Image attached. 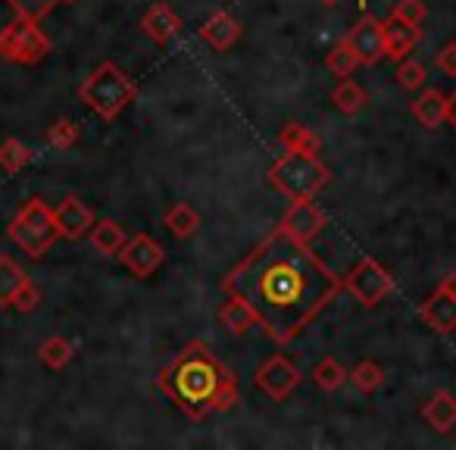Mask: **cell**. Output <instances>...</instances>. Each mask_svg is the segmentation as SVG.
Here are the masks:
<instances>
[{
    "mask_svg": "<svg viewBox=\"0 0 456 450\" xmlns=\"http://www.w3.org/2000/svg\"><path fill=\"white\" fill-rule=\"evenodd\" d=\"M341 288L344 279L313 254L310 244L294 241L281 229L263 238L222 279V291L248 300L256 325L279 344L304 335Z\"/></svg>",
    "mask_w": 456,
    "mask_h": 450,
    "instance_id": "1",
    "label": "cell"
},
{
    "mask_svg": "<svg viewBox=\"0 0 456 450\" xmlns=\"http://www.w3.org/2000/svg\"><path fill=\"white\" fill-rule=\"evenodd\" d=\"M157 388L191 422H200L209 413H228L241 404L238 375L203 341L184 344L157 375Z\"/></svg>",
    "mask_w": 456,
    "mask_h": 450,
    "instance_id": "2",
    "label": "cell"
},
{
    "mask_svg": "<svg viewBox=\"0 0 456 450\" xmlns=\"http://www.w3.org/2000/svg\"><path fill=\"white\" fill-rule=\"evenodd\" d=\"M138 97V85L126 76L116 63H101L82 85H78V101L97 113L101 119L113 122L128 103Z\"/></svg>",
    "mask_w": 456,
    "mask_h": 450,
    "instance_id": "3",
    "label": "cell"
},
{
    "mask_svg": "<svg viewBox=\"0 0 456 450\" xmlns=\"http://www.w3.org/2000/svg\"><path fill=\"white\" fill-rule=\"evenodd\" d=\"M331 172L316 153H291L279 157L269 169V182L291 200H313L329 184Z\"/></svg>",
    "mask_w": 456,
    "mask_h": 450,
    "instance_id": "4",
    "label": "cell"
},
{
    "mask_svg": "<svg viewBox=\"0 0 456 450\" xmlns=\"http://www.w3.org/2000/svg\"><path fill=\"white\" fill-rule=\"evenodd\" d=\"M7 235L16 248L26 250L28 257L38 260V257H45L60 238L57 222H53V209L47 207L41 197H32V200L22 203L20 213L10 219Z\"/></svg>",
    "mask_w": 456,
    "mask_h": 450,
    "instance_id": "5",
    "label": "cell"
},
{
    "mask_svg": "<svg viewBox=\"0 0 456 450\" xmlns=\"http://www.w3.org/2000/svg\"><path fill=\"white\" fill-rule=\"evenodd\" d=\"M51 53V38L41 32L38 20L16 16L4 32H0V60L16 66H35Z\"/></svg>",
    "mask_w": 456,
    "mask_h": 450,
    "instance_id": "6",
    "label": "cell"
},
{
    "mask_svg": "<svg viewBox=\"0 0 456 450\" xmlns=\"http://www.w3.org/2000/svg\"><path fill=\"white\" fill-rule=\"evenodd\" d=\"M344 288L354 294L356 304L379 307L381 300H385L387 294L394 291V279H391V273H387V269L381 266L379 260H372V257H362V260L356 263L354 269H350L347 279H344Z\"/></svg>",
    "mask_w": 456,
    "mask_h": 450,
    "instance_id": "7",
    "label": "cell"
},
{
    "mask_svg": "<svg viewBox=\"0 0 456 450\" xmlns=\"http://www.w3.org/2000/svg\"><path fill=\"white\" fill-rule=\"evenodd\" d=\"M119 260L134 279H151V275L166 263V250L157 238H151L147 232H138L132 241L122 244Z\"/></svg>",
    "mask_w": 456,
    "mask_h": 450,
    "instance_id": "8",
    "label": "cell"
},
{
    "mask_svg": "<svg viewBox=\"0 0 456 450\" xmlns=\"http://www.w3.org/2000/svg\"><path fill=\"white\" fill-rule=\"evenodd\" d=\"M300 379H304L300 369L281 354L269 356V360L256 369V388H260L269 400H288L294 394V388L300 385Z\"/></svg>",
    "mask_w": 456,
    "mask_h": 450,
    "instance_id": "9",
    "label": "cell"
},
{
    "mask_svg": "<svg viewBox=\"0 0 456 450\" xmlns=\"http://www.w3.org/2000/svg\"><path fill=\"white\" fill-rule=\"evenodd\" d=\"M344 41H347L350 51L356 53L360 66H375L381 57H385V20L369 16V13L360 16Z\"/></svg>",
    "mask_w": 456,
    "mask_h": 450,
    "instance_id": "10",
    "label": "cell"
},
{
    "mask_svg": "<svg viewBox=\"0 0 456 450\" xmlns=\"http://www.w3.org/2000/svg\"><path fill=\"white\" fill-rule=\"evenodd\" d=\"M325 225H329V219H325V213L313 200H294L291 209H288L279 222V229L300 244H310Z\"/></svg>",
    "mask_w": 456,
    "mask_h": 450,
    "instance_id": "11",
    "label": "cell"
},
{
    "mask_svg": "<svg viewBox=\"0 0 456 450\" xmlns=\"http://www.w3.org/2000/svg\"><path fill=\"white\" fill-rule=\"evenodd\" d=\"M53 222H57L60 238L78 241V238H85L91 229H94V213H91L88 203L78 200V197H66V200L53 209Z\"/></svg>",
    "mask_w": 456,
    "mask_h": 450,
    "instance_id": "12",
    "label": "cell"
},
{
    "mask_svg": "<svg viewBox=\"0 0 456 450\" xmlns=\"http://www.w3.org/2000/svg\"><path fill=\"white\" fill-rule=\"evenodd\" d=\"M419 319L428 323V329L441 331V335H450L456 329V298L437 288L422 307H419Z\"/></svg>",
    "mask_w": 456,
    "mask_h": 450,
    "instance_id": "13",
    "label": "cell"
},
{
    "mask_svg": "<svg viewBox=\"0 0 456 450\" xmlns=\"http://www.w3.org/2000/svg\"><path fill=\"white\" fill-rule=\"evenodd\" d=\"M200 38L207 41L213 51L225 53L228 47L238 45V38H241V22H238L232 13H225V10H219V13H213L207 22H203Z\"/></svg>",
    "mask_w": 456,
    "mask_h": 450,
    "instance_id": "14",
    "label": "cell"
},
{
    "mask_svg": "<svg viewBox=\"0 0 456 450\" xmlns=\"http://www.w3.org/2000/svg\"><path fill=\"white\" fill-rule=\"evenodd\" d=\"M141 29L153 45H169L178 32H182V20L172 13L166 4H153L144 16H141Z\"/></svg>",
    "mask_w": 456,
    "mask_h": 450,
    "instance_id": "15",
    "label": "cell"
},
{
    "mask_svg": "<svg viewBox=\"0 0 456 450\" xmlns=\"http://www.w3.org/2000/svg\"><path fill=\"white\" fill-rule=\"evenodd\" d=\"M419 35H422V29L406 26V22L387 16V20H385V57L394 60V63L406 60L412 53V47H416Z\"/></svg>",
    "mask_w": 456,
    "mask_h": 450,
    "instance_id": "16",
    "label": "cell"
},
{
    "mask_svg": "<svg viewBox=\"0 0 456 450\" xmlns=\"http://www.w3.org/2000/svg\"><path fill=\"white\" fill-rule=\"evenodd\" d=\"M447 101L450 97L437 88H425L422 94L412 101V116L422 128H437L441 122H447Z\"/></svg>",
    "mask_w": 456,
    "mask_h": 450,
    "instance_id": "17",
    "label": "cell"
},
{
    "mask_svg": "<svg viewBox=\"0 0 456 450\" xmlns=\"http://www.w3.org/2000/svg\"><path fill=\"white\" fill-rule=\"evenodd\" d=\"M219 323L225 325L232 335H244V331H250L256 325V313H254V307H250L248 300L235 298V294H228L225 304L219 307Z\"/></svg>",
    "mask_w": 456,
    "mask_h": 450,
    "instance_id": "18",
    "label": "cell"
},
{
    "mask_svg": "<svg viewBox=\"0 0 456 450\" xmlns=\"http://www.w3.org/2000/svg\"><path fill=\"white\" fill-rule=\"evenodd\" d=\"M163 225L178 238V241H184V238H194L197 229H200V213H197L191 203L178 200L163 213Z\"/></svg>",
    "mask_w": 456,
    "mask_h": 450,
    "instance_id": "19",
    "label": "cell"
},
{
    "mask_svg": "<svg viewBox=\"0 0 456 450\" xmlns=\"http://www.w3.org/2000/svg\"><path fill=\"white\" fill-rule=\"evenodd\" d=\"M422 416L431 429L444 435V431H450L456 425V397L450 391H437L435 397L422 406Z\"/></svg>",
    "mask_w": 456,
    "mask_h": 450,
    "instance_id": "20",
    "label": "cell"
},
{
    "mask_svg": "<svg viewBox=\"0 0 456 450\" xmlns=\"http://www.w3.org/2000/svg\"><path fill=\"white\" fill-rule=\"evenodd\" d=\"M126 241H128L126 229H122L116 219H101V222H94V229H91V244H94V250L103 257H119Z\"/></svg>",
    "mask_w": 456,
    "mask_h": 450,
    "instance_id": "21",
    "label": "cell"
},
{
    "mask_svg": "<svg viewBox=\"0 0 456 450\" xmlns=\"http://www.w3.org/2000/svg\"><path fill=\"white\" fill-rule=\"evenodd\" d=\"M279 141L291 153H319V147H322V138L304 122H285L279 132Z\"/></svg>",
    "mask_w": 456,
    "mask_h": 450,
    "instance_id": "22",
    "label": "cell"
},
{
    "mask_svg": "<svg viewBox=\"0 0 456 450\" xmlns=\"http://www.w3.org/2000/svg\"><path fill=\"white\" fill-rule=\"evenodd\" d=\"M331 103H335L341 113L354 116V113H360V110L369 103V94L354 82V78H341V85L331 91Z\"/></svg>",
    "mask_w": 456,
    "mask_h": 450,
    "instance_id": "23",
    "label": "cell"
},
{
    "mask_svg": "<svg viewBox=\"0 0 456 450\" xmlns=\"http://www.w3.org/2000/svg\"><path fill=\"white\" fill-rule=\"evenodd\" d=\"M72 354H76V348H72V341H66L63 335L47 338V341L38 348V360L45 363L47 369H63V366H69Z\"/></svg>",
    "mask_w": 456,
    "mask_h": 450,
    "instance_id": "24",
    "label": "cell"
},
{
    "mask_svg": "<svg viewBox=\"0 0 456 450\" xmlns=\"http://www.w3.org/2000/svg\"><path fill=\"white\" fill-rule=\"evenodd\" d=\"M347 379H350V372L335 360V356H322V360L313 366V381H316L322 391H338Z\"/></svg>",
    "mask_w": 456,
    "mask_h": 450,
    "instance_id": "25",
    "label": "cell"
},
{
    "mask_svg": "<svg viewBox=\"0 0 456 450\" xmlns=\"http://www.w3.org/2000/svg\"><path fill=\"white\" fill-rule=\"evenodd\" d=\"M22 282H26V273L16 266V260L0 257V307L13 304V294L22 288Z\"/></svg>",
    "mask_w": 456,
    "mask_h": 450,
    "instance_id": "26",
    "label": "cell"
},
{
    "mask_svg": "<svg viewBox=\"0 0 456 450\" xmlns=\"http://www.w3.org/2000/svg\"><path fill=\"white\" fill-rule=\"evenodd\" d=\"M28 163H32V151H28L20 138H7L0 144V166H4V172L16 176V172H22Z\"/></svg>",
    "mask_w": 456,
    "mask_h": 450,
    "instance_id": "27",
    "label": "cell"
},
{
    "mask_svg": "<svg viewBox=\"0 0 456 450\" xmlns=\"http://www.w3.org/2000/svg\"><path fill=\"white\" fill-rule=\"evenodd\" d=\"M350 379H354V385L360 388L362 394H372V391H379V388L385 385V369H381L375 360H362V363H356V366H354Z\"/></svg>",
    "mask_w": 456,
    "mask_h": 450,
    "instance_id": "28",
    "label": "cell"
},
{
    "mask_svg": "<svg viewBox=\"0 0 456 450\" xmlns=\"http://www.w3.org/2000/svg\"><path fill=\"white\" fill-rule=\"evenodd\" d=\"M325 63H329V72H335L338 78H350L356 66H360V60H356L354 51H350L347 41H341V45L329 53V60H325Z\"/></svg>",
    "mask_w": 456,
    "mask_h": 450,
    "instance_id": "29",
    "label": "cell"
},
{
    "mask_svg": "<svg viewBox=\"0 0 456 450\" xmlns=\"http://www.w3.org/2000/svg\"><path fill=\"white\" fill-rule=\"evenodd\" d=\"M47 144H53V147H60V151H69V147H76L78 144V126L72 119H57L51 128H47Z\"/></svg>",
    "mask_w": 456,
    "mask_h": 450,
    "instance_id": "30",
    "label": "cell"
},
{
    "mask_svg": "<svg viewBox=\"0 0 456 450\" xmlns=\"http://www.w3.org/2000/svg\"><path fill=\"white\" fill-rule=\"evenodd\" d=\"M391 16L394 20H400V22H406V26H422L425 22V16H428V7H425L422 0H397L394 4V10H391Z\"/></svg>",
    "mask_w": 456,
    "mask_h": 450,
    "instance_id": "31",
    "label": "cell"
},
{
    "mask_svg": "<svg viewBox=\"0 0 456 450\" xmlns=\"http://www.w3.org/2000/svg\"><path fill=\"white\" fill-rule=\"evenodd\" d=\"M425 78H428V76H425V66L416 63V60H400V63H397V85L403 91L422 88Z\"/></svg>",
    "mask_w": 456,
    "mask_h": 450,
    "instance_id": "32",
    "label": "cell"
},
{
    "mask_svg": "<svg viewBox=\"0 0 456 450\" xmlns=\"http://www.w3.org/2000/svg\"><path fill=\"white\" fill-rule=\"evenodd\" d=\"M10 7L16 10V16H28V20H45L60 0H7Z\"/></svg>",
    "mask_w": 456,
    "mask_h": 450,
    "instance_id": "33",
    "label": "cell"
},
{
    "mask_svg": "<svg viewBox=\"0 0 456 450\" xmlns=\"http://www.w3.org/2000/svg\"><path fill=\"white\" fill-rule=\"evenodd\" d=\"M38 304H41V291H38V285L35 282H22V288L13 294V304L10 307H16L20 313H32V310H38Z\"/></svg>",
    "mask_w": 456,
    "mask_h": 450,
    "instance_id": "34",
    "label": "cell"
},
{
    "mask_svg": "<svg viewBox=\"0 0 456 450\" xmlns=\"http://www.w3.org/2000/svg\"><path fill=\"white\" fill-rule=\"evenodd\" d=\"M435 66L444 72V76L456 78V41L453 45H444L441 51L435 53Z\"/></svg>",
    "mask_w": 456,
    "mask_h": 450,
    "instance_id": "35",
    "label": "cell"
},
{
    "mask_svg": "<svg viewBox=\"0 0 456 450\" xmlns=\"http://www.w3.org/2000/svg\"><path fill=\"white\" fill-rule=\"evenodd\" d=\"M437 288H441V291H447V294H453V298H456V273H447V275H444L441 285H437Z\"/></svg>",
    "mask_w": 456,
    "mask_h": 450,
    "instance_id": "36",
    "label": "cell"
},
{
    "mask_svg": "<svg viewBox=\"0 0 456 450\" xmlns=\"http://www.w3.org/2000/svg\"><path fill=\"white\" fill-rule=\"evenodd\" d=\"M447 122L456 128V91L450 94V101H447Z\"/></svg>",
    "mask_w": 456,
    "mask_h": 450,
    "instance_id": "37",
    "label": "cell"
},
{
    "mask_svg": "<svg viewBox=\"0 0 456 450\" xmlns=\"http://www.w3.org/2000/svg\"><path fill=\"white\" fill-rule=\"evenodd\" d=\"M319 4H322V7H338L341 0H319Z\"/></svg>",
    "mask_w": 456,
    "mask_h": 450,
    "instance_id": "38",
    "label": "cell"
},
{
    "mask_svg": "<svg viewBox=\"0 0 456 450\" xmlns=\"http://www.w3.org/2000/svg\"><path fill=\"white\" fill-rule=\"evenodd\" d=\"M60 4H72V0H60Z\"/></svg>",
    "mask_w": 456,
    "mask_h": 450,
    "instance_id": "39",
    "label": "cell"
},
{
    "mask_svg": "<svg viewBox=\"0 0 456 450\" xmlns=\"http://www.w3.org/2000/svg\"><path fill=\"white\" fill-rule=\"evenodd\" d=\"M360 7H366V0H360Z\"/></svg>",
    "mask_w": 456,
    "mask_h": 450,
    "instance_id": "40",
    "label": "cell"
}]
</instances>
